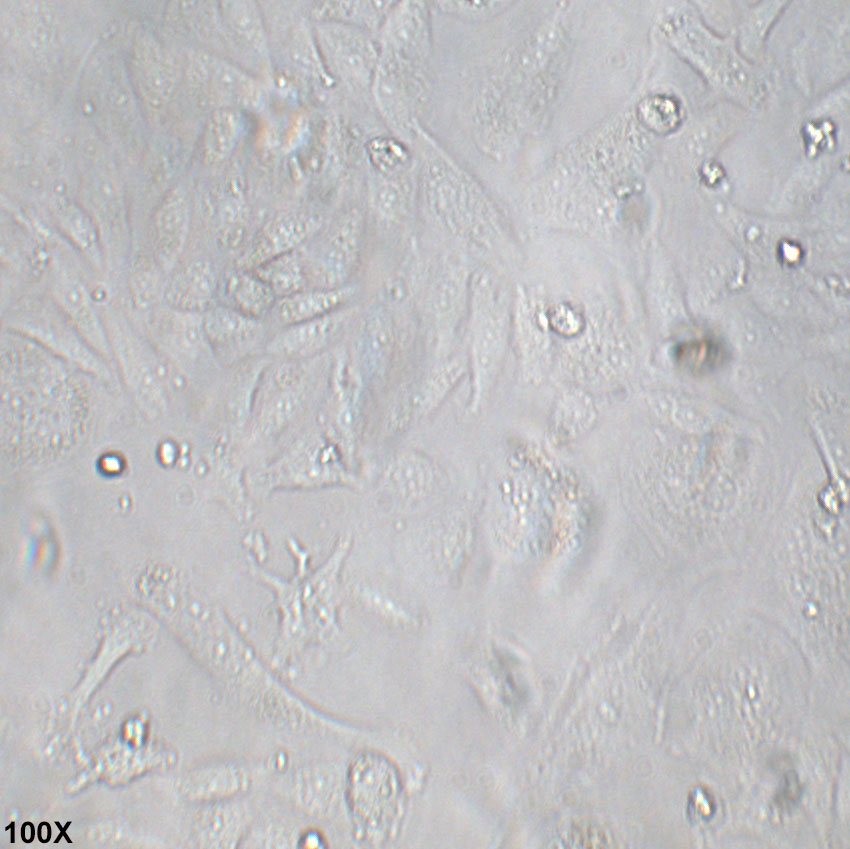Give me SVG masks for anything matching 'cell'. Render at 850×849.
Segmentation results:
<instances>
[{"label":"cell","mask_w":850,"mask_h":849,"mask_svg":"<svg viewBox=\"0 0 850 849\" xmlns=\"http://www.w3.org/2000/svg\"><path fill=\"white\" fill-rule=\"evenodd\" d=\"M244 129V118L239 109H215L210 115L204 133V156L210 163L228 158L234 151Z\"/></svg>","instance_id":"cell-23"},{"label":"cell","mask_w":850,"mask_h":849,"mask_svg":"<svg viewBox=\"0 0 850 849\" xmlns=\"http://www.w3.org/2000/svg\"><path fill=\"white\" fill-rule=\"evenodd\" d=\"M250 830V810L239 797L217 801L202 814L199 823L201 842L212 847L242 846Z\"/></svg>","instance_id":"cell-17"},{"label":"cell","mask_w":850,"mask_h":849,"mask_svg":"<svg viewBox=\"0 0 850 849\" xmlns=\"http://www.w3.org/2000/svg\"><path fill=\"white\" fill-rule=\"evenodd\" d=\"M345 795L356 838L378 846L396 832L402 810L400 779L384 756L364 752L351 763Z\"/></svg>","instance_id":"cell-2"},{"label":"cell","mask_w":850,"mask_h":849,"mask_svg":"<svg viewBox=\"0 0 850 849\" xmlns=\"http://www.w3.org/2000/svg\"><path fill=\"white\" fill-rule=\"evenodd\" d=\"M339 447L320 431L295 438L277 457L248 477V491L267 496L276 490L352 485L356 478Z\"/></svg>","instance_id":"cell-1"},{"label":"cell","mask_w":850,"mask_h":849,"mask_svg":"<svg viewBox=\"0 0 850 849\" xmlns=\"http://www.w3.org/2000/svg\"><path fill=\"white\" fill-rule=\"evenodd\" d=\"M254 841L258 847H288L292 837L286 831L274 825L258 829L255 833H248L244 842ZM243 842V843H244Z\"/></svg>","instance_id":"cell-29"},{"label":"cell","mask_w":850,"mask_h":849,"mask_svg":"<svg viewBox=\"0 0 850 849\" xmlns=\"http://www.w3.org/2000/svg\"><path fill=\"white\" fill-rule=\"evenodd\" d=\"M336 779L333 773L319 766L296 770L292 781V794L296 804L309 814L324 812L333 802Z\"/></svg>","instance_id":"cell-22"},{"label":"cell","mask_w":850,"mask_h":849,"mask_svg":"<svg viewBox=\"0 0 850 849\" xmlns=\"http://www.w3.org/2000/svg\"><path fill=\"white\" fill-rule=\"evenodd\" d=\"M324 843L322 836L317 831L308 830L296 838V844L300 847H320Z\"/></svg>","instance_id":"cell-30"},{"label":"cell","mask_w":850,"mask_h":849,"mask_svg":"<svg viewBox=\"0 0 850 849\" xmlns=\"http://www.w3.org/2000/svg\"><path fill=\"white\" fill-rule=\"evenodd\" d=\"M394 327L390 315L374 308L366 315L360 334L357 363L362 376L380 379L387 372L393 353Z\"/></svg>","instance_id":"cell-19"},{"label":"cell","mask_w":850,"mask_h":849,"mask_svg":"<svg viewBox=\"0 0 850 849\" xmlns=\"http://www.w3.org/2000/svg\"><path fill=\"white\" fill-rule=\"evenodd\" d=\"M223 291L227 306L256 319L269 314L277 301L272 289L259 276L240 268L226 275Z\"/></svg>","instance_id":"cell-20"},{"label":"cell","mask_w":850,"mask_h":849,"mask_svg":"<svg viewBox=\"0 0 850 849\" xmlns=\"http://www.w3.org/2000/svg\"><path fill=\"white\" fill-rule=\"evenodd\" d=\"M361 235L362 220L356 211L345 215L333 228L312 269L322 288L343 286L356 264Z\"/></svg>","instance_id":"cell-8"},{"label":"cell","mask_w":850,"mask_h":849,"mask_svg":"<svg viewBox=\"0 0 850 849\" xmlns=\"http://www.w3.org/2000/svg\"><path fill=\"white\" fill-rule=\"evenodd\" d=\"M220 17L229 40L243 56L260 64L268 61L269 38L256 3L223 2L220 5Z\"/></svg>","instance_id":"cell-13"},{"label":"cell","mask_w":850,"mask_h":849,"mask_svg":"<svg viewBox=\"0 0 850 849\" xmlns=\"http://www.w3.org/2000/svg\"><path fill=\"white\" fill-rule=\"evenodd\" d=\"M190 229V211L184 190H170L153 217V250L158 265L171 270L185 248Z\"/></svg>","instance_id":"cell-11"},{"label":"cell","mask_w":850,"mask_h":849,"mask_svg":"<svg viewBox=\"0 0 850 849\" xmlns=\"http://www.w3.org/2000/svg\"><path fill=\"white\" fill-rule=\"evenodd\" d=\"M349 285L301 290L278 298L272 311L273 319L283 327L311 320L345 307L355 294Z\"/></svg>","instance_id":"cell-14"},{"label":"cell","mask_w":850,"mask_h":849,"mask_svg":"<svg viewBox=\"0 0 850 849\" xmlns=\"http://www.w3.org/2000/svg\"><path fill=\"white\" fill-rule=\"evenodd\" d=\"M353 311L341 308L327 315L283 327L265 345L278 360H309L329 347L341 334Z\"/></svg>","instance_id":"cell-7"},{"label":"cell","mask_w":850,"mask_h":849,"mask_svg":"<svg viewBox=\"0 0 850 849\" xmlns=\"http://www.w3.org/2000/svg\"><path fill=\"white\" fill-rule=\"evenodd\" d=\"M217 289L218 278L212 265L195 260L173 274L162 297L170 309L198 313L208 308Z\"/></svg>","instance_id":"cell-12"},{"label":"cell","mask_w":850,"mask_h":849,"mask_svg":"<svg viewBox=\"0 0 850 849\" xmlns=\"http://www.w3.org/2000/svg\"><path fill=\"white\" fill-rule=\"evenodd\" d=\"M463 372V363L451 359L434 369L406 397L401 409L393 414L395 425L401 427L419 420L435 410L458 382Z\"/></svg>","instance_id":"cell-16"},{"label":"cell","mask_w":850,"mask_h":849,"mask_svg":"<svg viewBox=\"0 0 850 849\" xmlns=\"http://www.w3.org/2000/svg\"><path fill=\"white\" fill-rule=\"evenodd\" d=\"M253 271L272 289L277 299L304 290L307 272L296 252L276 257Z\"/></svg>","instance_id":"cell-24"},{"label":"cell","mask_w":850,"mask_h":849,"mask_svg":"<svg viewBox=\"0 0 850 849\" xmlns=\"http://www.w3.org/2000/svg\"><path fill=\"white\" fill-rule=\"evenodd\" d=\"M25 826L27 828V831H26L27 833L22 834V838H23V840L30 842L32 840V838L34 837V828H33L32 824H30V823H26Z\"/></svg>","instance_id":"cell-32"},{"label":"cell","mask_w":850,"mask_h":849,"mask_svg":"<svg viewBox=\"0 0 850 849\" xmlns=\"http://www.w3.org/2000/svg\"><path fill=\"white\" fill-rule=\"evenodd\" d=\"M283 31V47L290 64L303 73H318L319 59L305 24L296 19L287 20Z\"/></svg>","instance_id":"cell-27"},{"label":"cell","mask_w":850,"mask_h":849,"mask_svg":"<svg viewBox=\"0 0 850 849\" xmlns=\"http://www.w3.org/2000/svg\"><path fill=\"white\" fill-rule=\"evenodd\" d=\"M388 473L398 490L408 498L425 493L434 479L431 463L415 452L397 456L389 465Z\"/></svg>","instance_id":"cell-25"},{"label":"cell","mask_w":850,"mask_h":849,"mask_svg":"<svg viewBox=\"0 0 850 849\" xmlns=\"http://www.w3.org/2000/svg\"><path fill=\"white\" fill-rule=\"evenodd\" d=\"M204 334L211 346L229 359L245 357L264 336L261 319L247 316L227 305L206 311Z\"/></svg>","instance_id":"cell-9"},{"label":"cell","mask_w":850,"mask_h":849,"mask_svg":"<svg viewBox=\"0 0 850 849\" xmlns=\"http://www.w3.org/2000/svg\"><path fill=\"white\" fill-rule=\"evenodd\" d=\"M319 218L305 211H286L270 218L237 260V267L254 270L296 250L319 228Z\"/></svg>","instance_id":"cell-6"},{"label":"cell","mask_w":850,"mask_h":849,"mask_svg":"<svg viewBox=\"0 0 850 849\" xmlns=\"http://www.w3.org/2000/svg\"><path fill=\"white\" fill-rule=\"evenodd\" d=\"M251 785L252 776L246 766L222 762L187 775L182 789L191 798L221 801L244 795Z\"/></svg>","instance_id":"cell-15"},{"label":"cell","mask_w":850,"mask_h":849,"mask_svg":"<svg viewBox=\"0 0 850 849\" xmlns=\"http://www.w3.org/2000/svg\"><path fill=\"white\" fill-rule=\"evenodd\" d=\"M328 384L325 433L349 463L361 429L363 376L356 361L345 353L336 356Z\"/></svg>","instance_id":"cell-4"},{"label":"cell","mask_w":850,"mask_h":849,"mask_svg":"<svg viewBox=\"0 0 850 849\" xmlns=\"http://www.w3.org/2000/svg\"><path fill=\"white\" fill-rule=\"evenodd\" d=\"M187 76L220 108L258 109L264 104L262 85L239 67L207 53H196L189 61Z\"/></svg>","instance_id":"cell-5"},{"label":"cell","mask_w":850,"mask_h":849,"mask_svg":"<svg viewBox=\"0 0 850 849\" xmlns=\"http://www.w3.org/2000/svg\"><path fill=\"white\" fill-rule=\"evenodd\" d=\"M134 67L140 90L154 104H160L172 95L178 66L173 56L159 44L146 40L136 49Z\"/></svg>","instance_id":"cell-18"},{"label":"cell","mask_w":850,"mask_h":849,"mask_svg":"<svg viewBox=\"0 0 850 849\" xmlns=\"http://www.w3.org/2000/svg\"><path fill=\"white\" fill-rule=\"evenodd\" d=\"M318 36L325 56L337 73L354 83H365L375 59L370 40L348 26L324 24Z\"/></svg>","instance_id":"cell-10"},{"label":"cell","mask_w":850,"mask_h":849,"mask_svg":"<svg viewBox=\"0 0 850 849\" xmlns=\"http://www.w3.org/2000/svg\"><path fill=\"white\" fill-rule=\"evenodd\" d=\"M132 281V296L140 305H148L156 297L157 282L155 275L149 270L135 273Z\"/></svg>","instance_id":"cell-28"},{"label":"cell","mask_w":850,"mask_h":849,"mask_svg":"<svg viewBox=\"0 0 850 849\" xmlns=\"http://www.w3.org/2000/svg\"><path fill=\"white\" fill-rule=\"evenodd\" d=\"M54 211L61 228L76 247L87 254L97 251V228L80 206L66 197L58 196L54 199Z\"/></svg>","instance_id":"cell-26"},{"label":"cell","mask_w":850,"mask_h":849,"mask_svg":"<svg viewBox=\"0 0 850 849\" xmlns=\"http://www.w3.org/2000/svg\"><path fill=\"white\" fill-rule=\"evenodd\" d=\"M39 839L43 842H46L50 839V827L44 823L39 826Z\"/></svg>","instance_id":"cell-31"},{"label":"cell","mask_w":850,"mask_h":849,"mask_svg":"<svg viewBox=\"0 0 850 849\" xmlns=\"http://www.w3.org/2000/svg\"><path fill=\"white\" fill-rule=\"evenodd\" d=\"M306 361L279 360L263 368L247 424L250 443L276 438L302 414L311 391Z\"/></svg>","instance_id":"cell-3"},{"label":"cell","mask_w":850,"mask_h":849,"mask_svg":"<svg viewBox=\"0 0 850 849\" xmlns=\"http://www.w3.org/2000/svg\"><path fill=\"white\" fill-rule=\"evenodd\" d=\"M53 294L57 303L82 331L94 340L100 339L89 292L75 274L66 268H59L53 282Z\"/></svg>","instance_id":"cell-21"}]
</instances>
